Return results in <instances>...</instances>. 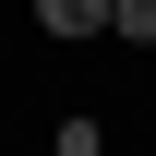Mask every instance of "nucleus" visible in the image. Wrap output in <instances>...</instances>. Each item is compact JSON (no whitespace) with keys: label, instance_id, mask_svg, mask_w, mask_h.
Returning <instances> with one entry per match:
<instances>
[{"label":"nucleus","instance_id":"nucleus-2","mask_svg":"<svg viewBox=\"0 0 156 156\" xmlns=\"http://www.w3.org/2000/svg\"><path fill=\"white\" fill-rule=\"evenodd\" d=\"M108 36H132V48H156V0H108Z\"/></svg>","mask_w":156,"mask_h":156},{"label":"nucleus","instance_id":"nucleus-1","mask_svg":"<svg viewBox=\"0 0 156 156\" xmlns=\"http://www.w3.org/2000/svg\"><path fill=\"white\" fill-rule=\"evenodd\" d=\"M36 24H48V36H96V24H108V0H36Z\"/></svg>","mask_w":156,"mask_h":156},{"label":"nucleus","instance_id":"nucleus-3","mask_svg":"<svg viewBox=\"0 0 156 156\" xmlns=\"http://www.w3.org/2000/svg\"><path fill=\"white\" fill-rule=\"evenodd\" d=\"M48 156H108V120H60V132H48Z\"/></svg>","mask_w":156,"mask_h":156}]
</instances>
